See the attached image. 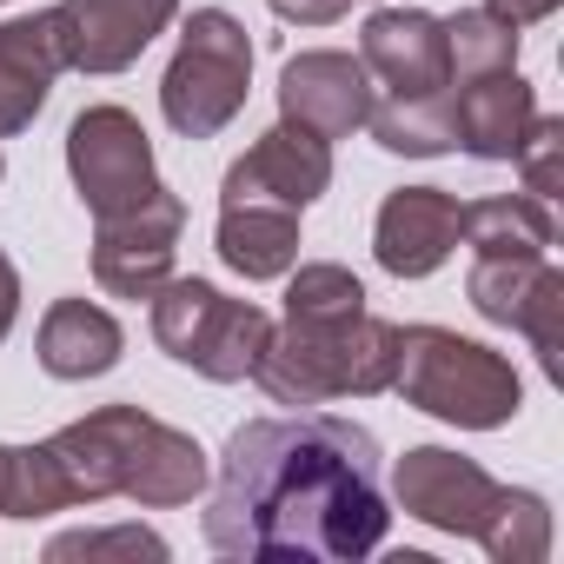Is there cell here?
Segmentation results:
<instances>
[{"label":"cell","mask_w":564,"mask_h":564,"mask_svg":"<svg viewBox=\"0 0 564 564\" xmlns=\"http://www.w3.org/2000/svg\"><path fill=\"white\" fill-rule=\"evenodd\" d=\"M379 438L333 412L252 419L226 438L206 544L259 564H359L386 544L392 505L379 485Z\"/></svg>","instance_id":"cell-1"},{"label":"cell","mask_w":564,"mask_h":564,"mask_svg":"<svg viewBox=\"0 0 564 564\" xmlns=\"http://www.w3.org/2000/svg\"><path fill=\"white\" fill-rule=\"evenodd\" d=\"M399 372V326L392 319H333V326H272L252 379L272 405H333V399H372L392 392Z\"/></svg>","instance_id":"cell-2"},{"label":"cell","mask_w":564,"mask_h":564,"mask_svg":"<svg viewBox=\"0 0 564 564\" xmlns=\"http://www.w3.org/2000/svg\"><path fill=\"white\" fill-rule=\"evenodd\" d=\"M392 392L405 405L458 425V432H498L524 405V386H518L511 359L478 346V339H458L445 326H399Z\"/></svg>","instance_id":"cell-3"},{"label":"cell","mask_w":564,"mask_h":564,"mask_svg":"<svg viewBox=\"0 0 564 564\" xmlns=\"http://www.w3.org/2000/svg\"><path fill=\"white\" fill-rule=\"evenodd\" d=\"M153 339L166 359L193 366L199 379L239 386V379H252V366L272 339V319L252 300H226L206 279H166L153 293Z\"/></svg>","instance_id":"cell-4"},{"label":"cell","mask_w":564,"mask_h":564,"mask_svg":"<svg viewBox=\"0 0 564 564\" xmlns=\"http://www.w3.org/2000/svg\"><path fill=\"white\" fill-rule=\"evenodd\" d=\"M246 87H252V41L246 28L226 14V8H199L166 61V80H160V113L173 133L186 140H213L219 127L239 120L246 107Z\"/></svg>","instance_id":"cell-5"},{"label":"cell","mask_w":564,"mask_h":564,"mask_svg":"<svg viewBox=\"0 0 564 564\" xmlns=\"http://www.w3.org/2000/svg\"><path fill=\"white\" fill-rule=\"evenodd\" d=\"M67 173H74L94 219H113V213L140 206L147 193H160L153 140L127 107H87L67 127Z\"/></svg>","instance_id":"cell-6"},{"label":"cell","mask_w":564,"mask_h":564,"mask_svg":"<svg viewBox=\"0 0 564 564\" xmlns=\"http://www.w3.org/2000/svg\"><path fill=\"white\" fill-rule=\"evenodd\" d=\"M186 226V199L180 193H147L140 206L100 219L94 232V279L113 300H153L166 279H173V246Z\"/></svg>","instance_id":"cell-7"},{"label":"cell","mask_w":564,"mask_h":564,"mask_svg":"<svg viewBox=\"0 0 564 564\" xmlns=\"http://www.w3.org/2000/svg\"><path fill=\"white\" fill-rule=\"evenodd\" d=\"M326 186H333V140L279 120V127H265L226 166L219 206H286V213H306Z\"/></svg>","instance_id":"cell-8"},{"label":"cell","mask_w":564,"mask_h":564,"mask_svg":"<svg viewBox=\"0 0 564 564\" xmlns=\"http://www.w3.org/2000/svg\"><path fill=\"white\" fill-rule=\"evenodd\" d=\"M392 498L405 518L445 531V538H478V524L491 518L498 505V478L445 445H412L399 465H392Z\"/></svg>","instance_id":"cell-9"},{"label":"cell","mask_w":564,"mask_h":564,"mask_svg":"<svg viewBox=\"0 0 564 564\" xmlns=\"http://www.w3.org/2000/svg\"><path fill=\"white\" fill-rule=\"evenodd\" d=\"M379 87L372 74L359 67V54H339V47H306L279 67V120H293L319 140H352L372 113Z\"/></svg>","instance_id":"cell-10"},{"label":"cell","mask_w":564,"mask_h":564,"mask_svg":"<svg viewBox=\"0 0 564 564\" xmlns=\"http://www.w3.org/2000/svg\"><path fill=\"white\" fill-rule=\"evenodd\" d=\"M180 14V0H61V54L80 74H127Z\"/></svg>","instance_id":"cell-11"},{"label":"cell","mask_w":564,"mask_h":564,"mask_svg":"<svg viewBox=\"0 0 564 564\" xmlns=\"http://www.w3.org/2000/svg\"><path fill=\"white\" fill-rule=\"evenodd\" d=\"M359 67L372 74V87L386 94H445L452 67H445V28L425 8H379L359 28Z\"/></svg>","instance_id":"cell-12"},{"label":"cell","mask_w":564,"mask_h":564,"mask_svg":"<svg viewBox=\"0 0 564 564\" xmlns=\"http://www.w3.org/2000/svg\"><path fill=\"white\" fill-rule=\"evenodd\" d=\"M147 419L153 412H140V405H100L47 438V458L61 465L74 505L120 498V478H127V458H133V438L147 432Z\"/></svg>","instance_id":"cell-13"},{"label":"cell","mask_w":564,"mask_h":564,"mask_svg":"<svg viewBox=\"0 0 564 564\" xmlns=\"http://www.w3.org/2000/svg\"><path fill=\"white\" fill-rule=\"evenodd\" d=\"M458 246V199L445 186H399L386 206H379V226H372V252L392 279H425L452 259Z\"/></svg>","instance_id":"cell-14"},{"label":"cell","mask_w":564,"mask_h":564,"mask_svg":"<svg viewBox=\"0 0 564 564\" xmlns=\"http://www.w3.org/2000/svg\"><path fill=\"white\" fill-rule=\"evenodd\" d=\"M61 74H67V54H61L54 8L0 21V140H14V133H28L41 120Z\"/></svg>","instance_id":"cell-15"},{"label":"cell","mask_w":564,"mask_h":564,"mask_svg":"<svg viewBox=\"0 0 564 564\" xmlns=\"http://www.w3.org/2000/svg\"><path fill=\"white\" fill-rule=\"evenodd\" d=\"M531 120H538V94L518 67L452 87V127H458V147L471 160H511Z\"/></svg>","instance_id":"cell-16"},{"label":"cell","mask_w":564,"mask_h":564,"mask_svg":"<svg viewBox=\"0 0 564 564\" xmlns=\"http://www.w3.org/2000/svg\"><path fill=\"white\" fill-rule=\"evenodd\" d=\"M213 465L199 452L193 432H173L160 419H147V432L133 438V458H127V478H120V498L147 505V511H173V505H193L206 491Z\"/></svg>","instance_id":"cell-17"},{"label":"cell","mask_w":564,"mask_h":564,"mask_svg":"<svg viewBox=\"0 0 564 564\" xmlns=\"http://www.w3.org/2000/svg\"><path fill=\"white\" fill-rule=\"evenodd\" d=\"M127 352V333L107 306L94 300H54L47 319H41V366L54 379H100L113 372Z\"/></svg>","instance_id":"cell-18"},{"label":"cell","mask_w":564,"mask_h":564,"mask_svg":"<svg viewBox=\"0 0 564 564\" xmlns=\"http://www.w3.org/2000/svg\"><path fill=\"white\" fill-rule=\"evenodd\" d=\"M213 246L239 279H286L300 265V213H286V206H219Z\"/></svg>","instance_id":"cell-19"},{"label":"cell","mask_w":564,"mask_h":564,"mask_svg":"<svg viewBox=\"0 0 564 564\" xmlns=\"http://www.w3.org/2000/svg\"><path fill=\"white\" fill-rule=\"evenodd\" d=\"M458 239L478 259H544L551 252V206L531 193H491L458 206Z\"/></svg>","instance_id":"cell-20"},{"label":"cell","mask_w":564,"mask_h":564,"mask_svg":"<svg viewBox=\"0 0 564 564\" xmlns=\"http://www.w3.org/2000/svg\"><path fill=\"white\" fill-rule=\"evenodd\" d=\"M372 140L386 153H405V160H438L458 147V127H452V87L445 94H386L372 100L366 113Z\"/></svg>","instance_id":"cell-21"},{"label":"cell","mask_w":564,"mask_h":564,"mask_svg":"<svg viewBox=\"0 0 564 564\" xmlns=\"http://www.w3.org/2000/svg\"><path fill=\"white\" fill-rule=\"evenodd\" d=\"M445 28V67H452V87L458 80H478V74H505V67H518V28L505 21V14H491V8H458L452 21H438Z\"/></svg>","instance_id":"cell-22"},{"label":"cell","mask_w":564,"mask_h":564,"mask_svg":"<svg viewBox=\"0 0 564 564\" xmlns=\"http://www.w3.org/2000/svg\"><path fill=\"white\" fill-rule=\"evenodd\" d=\"M478 544H485L498 564H544V557H551V505H544L538 491L498 485V505H491V518L478 524Z\"/></svg>","instance_id":"cell-23"},{"label":"cell","mask_w":564,"mask_h":564,"mask_svg":"<svg viewBox=\"0 0 564 564\" xmlns=\"http://www.w3.org/2000/svg\"><path fill=\"white\" fill-rule=\"evenodd\" d=\"M366 313V286L333 265V259H313L300 272H286V319L293 326H333V319H359Z\"/></svg>","instance_id":"cell-24"},{"label":"cell","mask_w":564,"mask_h":564,"mask_svg":"<svg viewBox=\"0 0 564 564\" xmlns=\"http://www.w3.org/2000/svg\"><path fill=\"white\" fill-rule=\"evenodd\" d=\"M551 259H471V279H465V293L471 306L491 319V326H511L518 333V313L531 300V286L544 279Z\"/></svg>","instance_id":"cell-25"},{"label":"cell","mask_w":564,"mask_h":564,"mask_svg":"<svg viewBox=\"0 0 564 564\" xmlns=\"http://www.w3.org/2000/svg\"><path fill=\"white\" fill-rule=\"evenodd\" d=\"M518 333L531 339L544 379L564 386V272H557V265H544V279L531 286V300H524V313H518Z\"/></svg>","instance_id":"cell-26"},{"label":"cell","mask_w":564,"mask_h":564,"mask_svg":"<svg viewBox=\"0 0 564 564\" xmlns=\"http://www.w3.org/2000/svg\"><path fill=\"white\" fill-rule=\"evenodd\" d=\"M518 173H524V193L531 199H557L564 193V120L557 113H538L531 127H524V140H518Z\"/></svg>","instance_id":"cell-27"},{"label":"cell","mask_w":564,"mask_h":564,"mask_svg":"<svg viewBox=\"0 0 564 564\" xmlns=\"http://www.w3.org/2000/svg\"><path fill=\"white\" fill-rule=\"evenodd\" d=\"M74 511L61 465L47 458V445H14V518H54Z\"/></svg>","instance_id":"cell-28"},{"label":"cell","mask_w":564,"mask_h":564,"mask_svg":"<svg viewBox=\"0 0 564 564\" xmlns=\"http://www.w3.org/2000/svg\"><path fill=\"white\" fill-rule=\"evenodd\" d=\"M47 557L54 564H67V557H153V564H166V538L160 531H147V524H113V531H67V538H54L47 544Z\"/></svg>","instance_id":"cell-29"},{"label":"cell","mask_w":564,"mask_h":564,"mask_svg":"<svg viewBox=\"0 0 564 564\" xmlns=\"http://www.w3.org/2000/svg\"><path fill=\"white\" fill-rule=\"evenodd\" d=\"M265 8H272L279 21H293V28H333L352 0H265Z\"/></svg>","instance_id":"cell-30"},{"label":"cell","mask_w":564,"mask_h":564,"mask_svg":"<svg viewBox=\"0 0 564 564\" xmlns=\"http://www.w3.org/2000/svg\"><path fill=\"white\" fill-rule=\"evenodd\" d=\"M485 8H491V14H505L511 28H531V21H551L564 0H485Z\"/></svg>","instance_id":"cell-31"},{"label":"cell","mask_w":564,"mask_h":564,"mask_svg":"<svg viewBox=\"0 0 564 564\" xmlns=\"http://www.w3.org/2000/svg\"><path fill=\"white\" fill-rule=\"evenodd\" d=\"M14 319H21V272H14L8 252H0V339L14 333Z\"/></svg>","instance_id":"cell-32"},{"label":"cell","mask_w":564,"mask_h":564,"mask_svg":"<svg viewBox=\"0 0 564 564\" xmlns=\"http://www.w3.org/2000/svg\"><path fill=\"white\" fill-rule=\"evenodd\" d=\"M0 518H14V445H0Z\"/></svg>","instance_id":"cell-33"},{"label":"cell","mask_w":564,"mask_h":564,"mask_svg":"<svg viewBox=\"0 0 564 564\" xmlns=\"http://www.w3.org/2000/svg\"><path fill=\"white\" fill-rule=\"evenodd\" d=\"M0 180H8V160H0Z\"/></svg>","instance_id":"cell-34"}]
</instances>
